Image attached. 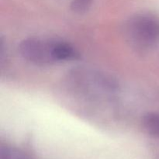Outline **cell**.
<instances>
[{
	"mask_svg": "<svg viewBox=\"0 0 159 159\" xmlns=\"http://www.w3.org/2000/svg\"><path fill=\"white\" fill-rule=\"evenodd\" d=\"M142 124L144 130L149 134L159 138V113H148L143 117Z\"/></svg>",
	"mask_w": 159,
	"mask_h": 159,
	"instance_id": "obj_4",
	"label": "cell"
},
{
	"mask_svg": "<svg viewBox=\"0 0 159 159\" xmlns=\"http://www.w3.org/2000/svg\"><path fill=\"white\" fill-rule=\"evenodd\" d=\"M18 50L25 60L37 65H52L79 57V53L72 45L54 39L29 37L20 42Z\"/></svg>",
	"mask_w": 159,
	"mask_h": 159,
	"instance_id": "obj_1",
	"label": "cell"
},
{
	"mask_svg": "<svg viewBox=\"0 0 159 159\" xmlns=\"http://www.w3.org/2000/svg\"><path fill=\"white\" fill-rule=\"evenodd\" d=\"M94 0H71V9L77 14H83L91 7Z\"/></svg>",
	"mask_w": 159,
	"mask_h": 159,
	"instance_id": "obj_5",
	"label": "cell"
},
{
	"mask_svg": "<svg viewBox=\"0 0 159 159\" xmlns=\"http://www.w3.org/2000/svg\"><path fill=\"white\" fill-rule=\"evenodd\" d=\"M0 159H27L20 152L11 148L2 147L0 150Z\"/></svg>",
	"mask_w": 159,
	"mask_h": 159,
	"instance_id": "obj_6",
	"label": "cell"
},
{
	"mask_svg": "<svg viewBox=\"0 0 159 159\" xmlns=\"http://www.w3.org/2000/svg\"><path fill=\"white\" fill-rule=\"evenodd\" d=\"M124 34L134 48H152L159 40V19L152 14H136L126 22Z\"/></svg>",
	"mask_w": 159,
	"mask_h": 159,
	"instance_id": "obj_2",
	"label": "cell"
},
{
	"mask_svg": "<svg viewBox=\"0 0 159 159\" xmlns=\"http://www.w3.org/2000/svg\"><path fill=\"white\" fill-rule=\"evenodd\" d=\"M71 79L79 88L93 95H109L117 90L116 81L109 75L89 69L75 70Z\"/></svg>",
	"mask_w": 159,
	"mask_h": 159,
	"instance_id": "obj_3",
	"label": "cell"
}]
</instances>
